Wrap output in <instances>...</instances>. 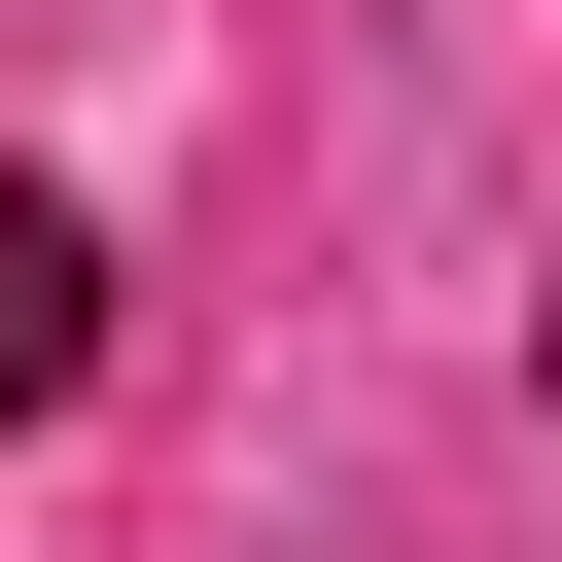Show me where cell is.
<instances>
[{"mask_svg":"<svg viewBox=\"0 0 562 562\" xmlns=\"http://www.w3.org/2000/svg\"><path fill=\"white\" fill-rule=\"evenodd\" d=\"M527 386H562V316H527Z\"/></svg>","mask_w":562,"mask_h":562,"instance_id":"7a4b0ae2","label":"cell"},{"mask_svg":"<svg viewBox=\"0 0 562 562\" xmlns=\"http://www.w3.org/2000/svg\"><path fill=\"white\" fill-rule=\"evenodd\" d=\"M70 386H105V211L0 176V422H70Z\"/></svg>","mask_w":562,"mask_h":562,"instance_id":"6da1fadb","label":"cell"}]
</instances>
